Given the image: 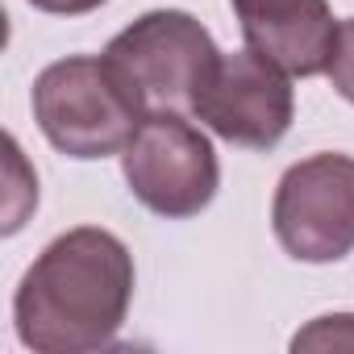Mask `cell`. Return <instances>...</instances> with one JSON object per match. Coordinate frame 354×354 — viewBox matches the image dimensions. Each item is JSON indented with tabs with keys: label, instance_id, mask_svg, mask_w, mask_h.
Here are the masks:
<instances>
[{
	"label": "cell",
	"instance_id": "obj_3",
	"mask_svg": "<svg viewBox=\"0 0 354 354\" xmlns=\"http://www.w3.org/2000/svg\"><path fill=\"white\" fill-rule=\"evenodd\" d=\"M217 59L221 50L213 34L180 9H154L138 17L104 50V63L121 75L146 113H192L196 92L205 88Z\"/></svg>",
	"mask_w": 354,
	"mask_h": 354
},
{
	"label": "cell",
	"instance_id": "obj_9",
	"mask_svg": "<svg viewBox=\"0 0 354 354\" xmlns=\"http://www.w3.org/2000/svg\"><path fill=\"white\" fill-rule=\"evenodd\" d=\"M329 80L333 88L354 104V17L337 21V38H333V55H329Z\"/></svg>",
	"mask_w": 354,
	"mask_h": 354
},
{
	"label": "cell",
	"instance_id": "obj_4",
	"mask_svg": "<svg viewBox=\"0 0 354 354\" xmlns=\"http://www.w3.org/2000/svg\"><path fill=\"white\" fill-rule=\"evenodd\" d=\"M121 158L129 192L158 217H196L217 196L221 167L213 142L184 113H146Z\"/></svg>",
	"mask_w": 354,
	"mask_h": 354
},
{
	"label": "cell",
	"instance_id": "obj_8",
	"mask_svg": "<svg viewBox=\"0 0 354 354\" xmlns=\"http://www.w3.org/2000/svg\"><path fill=\"white\" fill-rule=\"evenodd\" d=\"M292 350H354V317L337 313V317H317L308 329H300L292 337Z\"/></svg>",
	"mask_w": 354,
	"mask_h": 354
},
{
	"label": "cell",
	"instance_id": "obj_7",
	"mask_svg": "<svg viewBox=\"0 0 354 354\" xmlns=\"http://www.w3.org/2000/svg\"><path fill=\"white\" fill-rule=\"evenodd\" d=\"M250 50L288 75H321L333 55L337 21L325 0H234Z\"/></svg>",
	"mask_w": 354,
	"mask_h": 354
},
{
	"label": "cell",
	"instance_id": "obj_10",
	"mask_svg": "<svg viewBox=\"0 0 354 354\" xmlns=\"http://www.w3.org/2000/svg\"><path fill=\"white\" fill-rule=\"evenodd\" d=\"M34 9H42V13H59V17H80V13H92V9H100L104 0H30Z\"/></svg>",
	"mask_w": 354,
	"mask_h": 354
},
{
	"label": "cell",
	"instance_id": "obj_5",
	"mask_svg": "<svg viewBox=\"0 0 354 354\" xmlns=\"http://www.w3.org/2000/svg\"><path fill=\"white\" fill-rule=\"evenodd\" d=\"M279 246L300 263H337L354 250V158L313 154L283 171L271 205Z\"/></svg>",
	"mask_w": 354,
	"mask_h": 354
},
{
	"label": "cell",
	"instance_id": "obj_1",
	"mask_svg": "<svg viewBox=\"0 0 354 354\" xmlns=\"http://www.w3.org/2000/svg\"><path fill=\"white\" fill-rule=\"evenodd\" d=\"M133 300V259L109 230L80 225L55 238L26 271L13 321L38 354L100 350L125 325Z\"/></svg>",
	"mask_w": 354,
	"mask_h": 354
},
{
	"label": "cell",
	"instance_id": "obj_6",
	"mask_svg": "<svg viewBox=\"0 0 354 354\" xmlns=\"http://www.w3.org/2000/svg\"><path fill=\"white\" fill-rule=\"evenodd\" d=\"M292 113L296 100L288 71L263 59L259 50L221 55L192 104L196 121H205L217 138L246 150H271L288 133Z\"/></svg>",
	"mask_w": 354,
	"mask_h": 354
},
{
	"label": "cell",
	"instance_id": "obj_2",
	"mask_svg": "<svg viewBox=\"0 0 354 354\" xmlns=\"http://www.w3.org/2000/svg\"><path fill=\"white\" fill-rule=\"evenodd\" d=\"M34 121L67 158H109L129 146L146 109L104 59H63L34 80Z\"/></svg>",
	"mask_w": 354,
	"mask_h": 354
}]
</instances>
